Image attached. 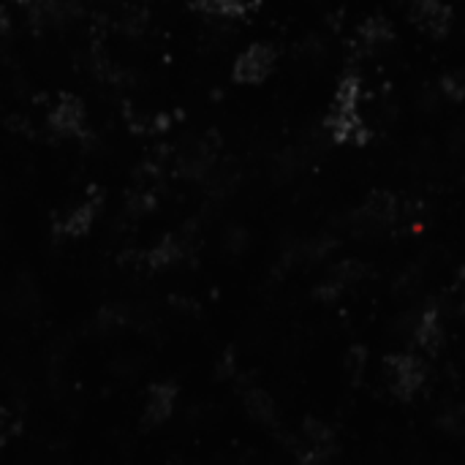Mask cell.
<instances>
[{"label": "cell", "mask_w": 465, "mask_h": 465, "mask_svg": "<svg viewBox=\"0 0 465 465\" xmlns=\"http://www.w3.org/2000/svg\"><path fill=\"white\" fill-rule=\"evenodd\" d=\"M408 4H411V6H414V4H419V0H408Z\"/></svg>", "instance_id": "cell-18"}, {"label": "cell", "mask_w": 465, "mask_h": 465, "mask_svg": "<svg viewBox=\"0 0 465 465\" xmlns=\"http://www.w3.org/2000/svg\"><path fill=\"white\" fill-rule=\"evenodd\" d=\"M93 216H96V204H79V207H74L71 213L63 218V224H60V229L66 232V234H71V237H79V234H84L91 229V224H93Z\"/></svg>", "instance_id": "cell-10"}, {"label": "cell", "mask_w": 465, "mask_h": 465, "mask_svg": "<svg viewBox=\"0 0 465 465\" xmlns=\"http://www.w3.org/2000/svg\"><path fill=\"white\" fill-rule=\"evenodd\" d=\"M6 30H9V14L0 9V35H4Z\"/></svg>", "instance_id": "cell-15"}, {"label": "cell", "mask_w": 465, "mask_h": 465, "mask_svg": "<svg viewBox=\"0 0 465 465\" xmlns=\"http://www.w3.org/2000/svg\"><path fill=\"white\" fill-rule=\"evenodd\" d=\"M390 38H392V28H390V22L382 20V17L367 20V22L359 28V33H357V41H359V44H362L365 50H378L382 44H387Z\"/></svg>", "instance_id": "cell-8"}, {"label": "cell", "mask_w": 465, "mask_h": 465, "mask_svg": "<svg viewBox=\"0 0 465 465\" xmlns=\"http://www.w3.org/2000/svg\"><path fill=\"white\" fill-rule=\"evenodd\" d=\"M332 449H335L332 433L324 425H319V422H308L297 438V454L303 460H324L329 457Z\"/></svg>", "instance_id": "cell-4"}, {"label": "cell", "mask_w": 465, "mask_h": 465, "mask_svg": "<svg viewBox=\"0 0 465 465\" xmlns=\"http://www.w3.org/2000/svg\"><path fill=\"white\" fill-rule=\"evenodd\" d=\"M201 12L221 14V17H240L248 9V0H193Z\"/></svg>", "instance_id": "cell-11"}, {"label": "cell", "mask_w": 465, "mask_h": 465, "mask_svg": "<svg viewBox=\"0 0 465 465\" xmlns=\"http://www.w3.org/2000/svg\"><path fill=\"white\" fill-rule=\"evenodd\" d=\"M362 216L367 221H373L375 226H382V224H392L398 218V201L390 196V193H375L365 209H362Z\"/></svg>", "instance_id": "cell-7"}, {"label": "cell", "mask_w": 465, "mask_h": 465, "mask_svg": "<svg viewBox=\"0 0 465 465\" xmlns=\"http://www.w3.org/2000/svg\"><path fill=\"white\" fill-rule=\"evenodd\" d=\"M12 4H17V6H33V0H12Z\"/></svg>", "instance_id": "cell-17"}, {"label": "cell", "mask_w": 465, "mask_h": 465, "mask_svg": "<svg viewBox=\"0 0 465 465\" xmlns=\"http://www.w3.org/2000/svg\"><path fill=\"white\" fill-rule=\"evenodd\" d=\"M245 406H248L250 416H253V419H259V422H264V425H267V422H272V416H275L272 400H270L264 392H248Z\"/></svg>", "instance_id": "cell-13"}, {"label": "cell", "mask_w": 465, "mask_h": 465, "mask_svg": "<svg viewBox=\"0 0 465 465\" xmlns=\"http://www.w3.org/2000/svg\"><path fill=\"white\" fill-rule=\"evenodd\" d=\"M414 335H416V343H419L422 349H436V346L441 343V335H444L441 316H438L436 311H428L425 316L419 319Z\"/></svg>", "instance_id": "cell-9"}, {"label": "cell", "mask_w": 465, "mask_h": 465, "mask_svg": "<svg viewBox=\"0 0 465 465\" xmlns=\"http://www.w3.org/2000/svg\"><path fill=\"white\" fill-rule=\"evenodd\" d=\"M327 129L337 142H365L367 129L365 120L359 117V106H337L332 104V112L327 117Z\"/></svg>", "instance_id": "cell-2"}, {"label": "cell", "mask_w": 465, "mask_h": 465, "mask_svg": "<svg viewBox=\"0 0 465 465\" xmlns=\"http://www.w3.org/2000/svg\"><path fill=\"white\" fill-rule=\"evenodd\" d=\"M50 125L63 137H79L84 131V109L76 99L66 96L50 114Z\"/></svg>", "instance_id": "cell-5"}, {"label": "cell", "mask_w": 465, "mask_h": 465, "mask_svg": "<svg viewBox=\"0 0 465 465\" xmlns=\"http://www.w3.org/2000/svg\"><path fill=\"white\" fill-rule=\"evenodd\" d=\"M4 441H6V422H0V449H4Z\"/></svg>", "instance_id": "cell-16"}, {"label": "cell", "mask_w": 465, "mask_h": 465, "mask_svg": "<svg viewBox=\"0 0 465 465\" xmlns=\"http://www.w3.org/2000/svg\"><path fill=\"white\" fill-rule=\"evenodd\" d=\"M444 91L452 93V99H460L465 88H462V82H457L454 76H446V79H444Z\"/></svg>", "instance_id": "cell-14"}, {"label": "cell", "mask_w": 465, "mask_h": 465, "mask_svg": "<svg viewBox=\"0 0 465 465\" xmlns=\"http://www.w3.org/2000/svg\"><path fill=\"white\" fill-rule=\"evenodd\" d=\"M175 387L169 384H158L150 390V398H147V411H145V422L147 425H158V422H166L175 411Z\"/></svg>", "instance_id": "cell-6"}, {"label": "cell", "mask_w": 465, "mask_h": 465, "mask_svg": "<svg viewBox=\"0 0 465 465\" xmlns=\"http://www.w3.org/2000/svg\"><path fill=\"white\" fill-rule=\"evenodd\" d=\"M272 63H275V55H272V50H270L267 44H253V47H248V50L237 58V63H234V76H237L240 82H262V79L270 74Z\"/></svg>", "instance_id": "cell-3"}, {"label": "cell", "mask_w": 465, "mask_h": 465, "mask_svg": "<svg viewBox=\"0 0 465 465\" xmlns=\"http://www.w3.org/2000/svg\"><path fill=\"white\" fill-rule=\"evenodd\" d=\"M177 256H180V245H177V240H175V237H166L158 248H153V253H150V264H153V267H169V264H175V262H177Z\"/></svg>", "instance_id": "cell-12"}, {"label": "cell", "mask_w": 465, "mask_h": 465, "mask_svg": "<svg viewBox=\"0 0 465 465\" xmlns=\"http://www.w3.org/2000/svg\"><path fill=\"white\" fill-rule=\"evenodd\" d=\"M387 375H390V387L398 398H411L425 384V365L416 357L398 354L387 362Z\"/></svg>", "instance_id": "cell-1"}]
</instances>
